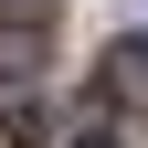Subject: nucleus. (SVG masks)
I'll list each match as a JSON object with an SVG mask.
<instances>
[{"instance_id":"obj_3","label":"nucleus","mask_w":148,"mask_h":148,"mask_svg":"<svg viewBox=\"0 0 148 148\" xmlns=\"http://www.w3.org/2000/svg\"><path fill=\"white\" fill-rule=\"evenodd\" d=\"M74 148H116V138H74Z\"/></svg>"},{"instance_id":"obj_2","label":"nucleus","mask_w":148,"mask_h":148,"mask_svg":"<svg viewBox=\"0 0 148 148\" xmlns=\"http://www.w3.org/2000/svg\"><path fill=\"white\" fill-rule=\"evenodd\" d=\"M0 138H11V148H42L53 116H42V106H0Z\"/></svg>"},{"instance_id":"obj_1","label":"nucleus","mask_w":148,"mask_h":148,"mask_svg":"<svg viewBox=\"0 0 148 148\" xmlns=\"http://www.w3.org/2000/svg\"><path fill=\"white\" fill-rule=\"evenodd\" d=\"M106 95H116V106H148V32L106 42Z\"/></svg>"}]
</instances>
